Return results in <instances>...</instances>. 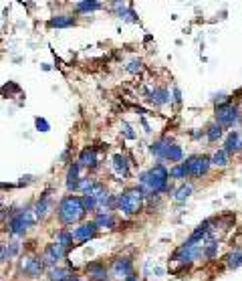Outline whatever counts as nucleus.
Returning <instances> with one entry per match:
<instances>
[{
    "label": "nucleus",
    "instance_id": "4",
    "mask_svg": "<svg viewBox=\"0 0 242 281\" xmlns=\"http://www.w3.org/2000/svg\"><path fill=\"white\" fill-rule=\"evenodd\" d=\"M37 215H35V208H23V210H17L11 221H9V233L15 235V237H23L27 235V231L37 223Z\"/></svg>",
    "mask_w": 242,
    "mask_h": 281
},
{
    "label": "nucleus",
    "instance_id": "11",
    "mask_svg": "<svg viewBox=\"0 0 242 281\" xmlns=\"http://www.w3.org/2000/svg\"><path fill=\"white\" fill-rule=\"evenodd\" d=\"M111 168H113V172H115L121 180L128 178V176H130V170H132V166H130V158L124 156V154H115V156L111 158Z\"/></svg>",
    "mask_w": 242,
    "mask_h": 281
},
{
    "label": "nucleus",
    "instance_id": "6",
    "mask_svg": "<svg viewBox=\"0 0 242 281\" xmlns=\"http://www.w3.org/2000/svg\"><path fill=\"white\" fill-rule=\"evenodd\" d=\"M186 168H188V174L190 178H202L210 172L212 168V162H210V156H190L186 162Z\"/></svg>",
    "mask_w": 242,
    "mask_h": 281
},
{
    "label": "nucleus",
    "instance_id": "30",
    "mask_svg": "<svg viewBox=\"0 0 242 281\" xmlns=\"http://www.w3.org/2000/svg\"><path fill=\"white\" fill-rule=\"evenodd\" d=\"M226 265L230 269H238L242 265V249H234L226 255Z\"/></svg>",
    "mask_w": 242,
    "mask_h": 281
},
{
    "label": "nucleus",
    "instance_id": "3",
    "mask_svg": "<svg viewBox=\"0 0 242 281\" xmlns=\"http://www.w3.org/2000/svg\"><path fill=\"white\" fill-rule=\"evenodd\" d=\"M144 204H146V194H144V190L140 186L124 190L121 196L117 198V208L124 215H128V217H134V215L142 213Z\"/></svg>",
    "mask_w": 242,
    "mask_h": 281
},
{
    "label": "nucleus",
    "instance_id": "18",
    "mask_svg": "<svg viewBox=\"0 0 242 281\" xmlns=\"http://www.w3.org/2000/svg\"><path fill=\"white\" fill-rule=\"evenodd\" d=\"M101 9H103L101 0H79V3L75 5L77 15H91V13H97Z\"/></svg>",
    "mask_w": 242,
    "mask_h": 281
},
{
    "label": "nucleus",
    "instance_id": "2",
    "mask_svg": "<svg viewBox=\"0 0 242 281\" xmlns=\"http://www.w3.org/2000/svg\"><path fill=\"white\" fill-rule=\"evenodd\" d=\"M85 215H87V210L83 204V196H77V194H69V196L61 198V202L57 206V217L63 225H75Z\"/></svg>",
    "mask_w": 242,
    "mask_h": 281
},
{
    "label": "nucleus",
    "instance_id": "32",
    "mask_svg": "<svg viewBox=\"0 0 242 281\" xmlns=\"http://www.w3.org/2000/svg\"><path fill=\"white\" fill-rule=\"evenodd\" d=\"M121 131H124V135H126L128 139H136V137H138V133L132 129L130 123H121Z\"/></svg>",
    "mask_w": 242,
    "mask_h": 281
},
{
    "label": "nucleus",
    "instance_id": "36",
    "mask_svg": "<svg viewBox=\"0 0 242 281\" xmlns=\"http://www.w3.org/2000/svg\"><path fill=\"white\" fill-rule=\"evenodd\" d=\"M9 259V249L7 245H0V261H7Z\"/></svg>",
    "mask_w": 242,
    "mask_h": 281
},
{
    "label": "nucleus",
    "instance_id": "35",
    "mask_svg": "<svg viewBox=\"0 0 242 281\" xmlns=\"http://www.w3.org/2000/svg\"><path fill=\"white\" fill-rule=\"evenodd\" d=\"M172 95H174L172 99H174L176 103H180V101H182V91H180V87H176V85H174V89H172Z\"/></svg>",
    "mask_w": 242,
    "mask_h": 281
},
{
    "label": "nucleus",
    "instance_id": "25",
    "mask_svg": "<svg viewBox=\"0 0 242 281\" xmlns=\"http://www.w3.org/2000/svg\"><path fill=\"white\" fill-rule=\"evenodd\" d=\"M210 162H212V166H216V168H226V166L230 164V154H228L224 148H220V150H216V152L210 156Z\"/></svg>",
    "mask_w": 242,
    "mask_h": 281
},
{
    "label": "nucleus",
    "instance_id": "12",
    "mask_svg": "<svg viewBox=\"0 0 242 281\" xmlns=\"http://www.w3.org/2000/svg\"><path fill=\"white\" fill-rule=\"evenodd\" d=\"M134 271V263H132V259H128V257H119V259H115L113 261V265H111V273L115 275V277H128L130 273Z\"/></svg>",
    "mask_w": 242,
    "mask_h": 281
},
{
    "label": "nucleus",
    "instance_id": "29",
    "mask_svg": "<svg viewBox=\"0 0 242 281\" xmlns=\"http://www.w3.org/2000/svg\"><path fill=\"white\" fill-rule=\"evenodd\" d=\"M73 241H75V237H73V231H67V229H61V231L57 233V243H59L61 247H65V249H69V247H73Z\"/></svg>",
    "mask_w": 242,
    "mask_h": 281
},
{
    "label": "nucleus",
    "instance_id": "22",
    "mask_svg": "<svg viewBox=\"0 0 242 281\" xmlns=\"http://www.w3.org/2000/svg\"><path fill=\"white\" fill-rule=\"evenodd\" d=\"M164 160H166V162H172V164L182 162V160H184V150H182V146H178V144L170 142V146H168V150H166Z\"/></svg>",
    "mask_w": 242,
    "mask_h": 281
},
{
    "label": "nucleus",
    "instance_id": "31",
    "mask_svg": "<svg viewBox=\"0 0 242 281\" xmlns=\"http://www.w3.org/2000/svg\"><path fill=\"white\" fill-rule=\"evenodd\" d=\"M142 69H144V63H142L140 59H132V61L126 65V71H128V73H132V75L142 73Z\"/></svg>",
    "mask_w": 242,
    "mask_h": 281
},
{
    "label": "nucleus",
    "instance_id": "15",
    "mask_svg": "<svg viewBox=\"0 0 242 281\" xmlns=\"http://www.w3.org/2000/svg\"><path fill=\"white\" fill-rule=\"evenodd\" d=\"M97 231H99V227L95 225V221H93V223H83L81 227H77V229L73 231V237H75L77 241H91V239L97 237Z\"/></svg>",
    "mask_w": 242,
    "mask_h": 281
},
{
    "label": "nucleus",
    "instance_id": "16",
    "mask_svg": "<svg viewBox=\"0 0 242 281\" xmlns=\"http://www.w3.org/2000/svg\"><path fill=\"white\" fill-rule=\"evenodd\" d=\"M47 27L49 29H73V27H77V19L71 15H57V17L49 19Z\"/></svg>",
    "mask_w": 242,
    "mask_h": 281
},
{
    "label": "nucleus",
    "instance_id": "13",
    "mask_svg": "<svg viewBox=\"0 0 242 281\" xmlns=\"http://www.w3.org/2000/svg\"><path fill=\"white\" fill-rule=\"evenodd\" d=\"M224 150H226L230 156L242 152V133H240L238 129H232V131L226 135V139H224Z\"/></svg>",
    "mask_w": 242,
    "mask_h": 281
},
{
    "label": "nucleus",
    "instance_id": "14",
    "mask_svg": "<svg viewBox=\"0 0 242 281\" xmlns=\"http://www.w3.org/2000/svg\"><path fill=\"white\" fill-rule=\"evenodd\" d=\"M67 190L69 192H77L79 190V184H81V166L79 162H73L67 170Z\"/></svg>",
    "mask_w": 242,
    "mask_h": 281
},
{
    "label": "nucleus",
    "instance_id": "33",
    "mask_svg": "<svg viewBox=\"0 0 242 281\" xmlns=\"http://www.w3.org/2000/svg\"><path fill=\"white\" fill-rule=\"evenodd\" d=\"M35 125H37L39 131H49V129H51V123H49L45 117H37V119H35Z\"/></svg>",
    "mask_w": 242,
    "mask_h": 281
},
{
    "label": "nucleus",
    "instance_id": "34",
    "mask_svg": "<svg viewBox=\"0 0 242 281\" xmlns=\"http://www.w3.org/2000/svg\"><path fill=\"white\" fill-rule=\"evenodd\" d=\"M7 249H9V259H13V257L19 253L21 245H19V243H9V245H7Z\"/></svg>",
    "mask_w": 242,
    "mask_h": 281
},
{
    "label": "nucleus",
    "instance_id": "27",
    "mask_svg": "<svg viewBox=\"0 0 242 281\" xmlns=\"http://www.w3.org/2000/svg\"><path fill=\"white\" fill-rule=\"evenodd\" d=\"M170 178H172V180H186V178H190L186 164H184V162L174 164V166L170 168Z\"/></svg>",
    "mask_w": 242,
    "mask_h": 281
},
{
    "label": "nucleus",
    "instance_id": "5",
    "mask_svg": "<svg viewBox=\"0 0 242 281\" xmlns=\"http://www.w3.org/2000/svg\"><path fill=\"white\" fill-rule=\"evenodd\" d=\"M214 119H216V123H220L222 127H234V125L240 121V109H238L232 101H224V103L216 105Z\"/></svg>",
    "mask_w": 242,
    "mask_h": 281
},
{
    "label": "nucleus",
    "instance_id": "10",
    "mask_svg": "<svg viewBox=\"0 0 242 281\" xmlns=\"http://www.w3.org/2000/svg\"><path fill=\"white\" fill-rule=\"evenodd\" d=\"M146 99H148L152 105H156V107L168 105V103L172 101V97H170V91H168L166 87H154V89L146 91Z\"/></svg>",
    "mask_w": 242,
    "mask_h": 281
},
{
    "label": "nucleus",
    "instance_id": "26",
    "mask_svg": "<svg viewBox=\"0 0 242 281\" xmlns=\"http://www.w3.org/2000/svg\"><path fill=\"white\" fill-rule=\"evenodd\" d=\"M73 275L65 267H51L49 269V281H69Z\"/></svg>",
    "mask_w": 242,
    "mask_h": 281
},
{
    "label": "nucleus",
    "instance_id": "38",
    "mask_svg": "<svg viewBox=\"0 0 242 281\" xmlns=\"http://www.w3.org/2000/svg\"><path fill=\"white\" fill-rule=\"evenodd\" d=\"M69 281H81V279H77V277H71V279H69Z\"/></svg>",
    "mask_w": 242,
    "mask_h": 281
},
{
    "label": "nucleus",
    "instance_id": "23",
    "mask_svg": "<svg viewBox=\"0 0 242 281\" xmlns=\"http://www.w3.org/2000/svg\"><path fill=\"white\" fill-rule=\"evenodd\" d=\"M204 133H206V139L208 142H212V144H216L218 139H222L224 137V127L220 125V123H210L206 129H204Z\"/></svg>",
    "mask_w": 242,
    "mask_h": 281
},
{
    "label": "nucleus",
    "instance_id": "24",
    "mask_svg": "<svg viewBox=\"0 0 242 281\" xmlns=\"http://www.w3.org/2000/svg\"><path fill=\"white\" fill-rule=\"evenodd\" d=\"M170 142L172 139H168V137H162V139H156V142L150 146V152L158 158V160H164V156H166V150H168V146H170Z\"/></svg>",
    "mask_w": 242,
    "mask_h": 281
},
{
    "label": "nucleus",
    "instance_id": "9",
    "mask_svg": "<svg viewBox=\"0 0 242 281\" xmlns=\"http://www.w3.org/2000/svg\"><path fill=\"white\" fill-rule=\"evenodd\" d=\"M65 255H67V249H65V247H61V245L55 241V243L47 245L45 255H43V261H45V265H53V267H55L61 259H65Z\"/></svg>",
    "mask_w": 242,
    "mask_h": 281
},
{
    "label": "nucleus",
    "instance_id": "8",
    "mask_svg": "<svg viewBox=\"0 0 242 281\" xmlns=\"http://www.w3.org/2000/svg\"><path fill=\"white\" fill-rule=\"evenodd\" d=\"M21 269L25 271V275L29 277H41L45 273V261L41 257H35V255H29L21 261Z\"/></svg>",
    "mask_w": 242,
    "mask_h": 281
},
{
    "label": "nucleus",
    "instance_id": "20",
    "mask_svg": "<svg viewBox=\"0 0 242 281\" xmlns=\"http://www.w3.org/2000/svg\"><path fill=\"white\" fill-rule=\"evenodd\" d=\"M33 208H35L37 219H45V217L49 215V210H51V194H49V192H45V194L37 200V204H35Z\"/></svg>",
    "mask_w": 242,
    "mask_h": 281
},
{
    "label": "nucleus",
    "instance_id": "19",
    "mask_svg": "<svg viewBox=\"0 0 242 281\" xmlns=\"http://www.w3.org/2000/svg\"><path fill=\"white\" fill-rule=\"evenodd\" d=\"M87 275L91 281H107L109 275H107V269L103 263H89L87 265Z\"/></svg>",
    "mask_w": 242,
    "mask_h": 281
},
{
    "label": "nucleus",
    "instance_id": "28",
    "mask_svg": "<svg viewBox=\"0 0 242 281\" xmlns=\"http://www.w3.org/2000/svg\"><path fill=\"white\" fill-rule=\"evenodd\" d=\"M192 192H194V186L192 184H182V186H178L174 190V200L176 202H186L192 196Z\"/></svg>",
    "mask_w": 242,
    "mask_h": 281
},
{
    "label": "nucleus",
    "instance_id": "37",
    "mask_svg": "<svg viewBox=\"0 0 242 281\" xmlns=\"http://www.w3.org/2000/svg\"><path fill=\"white\" fill-rule=\"evenodd\" d=\"M124 281H138V275H134V273H130V275H128V277H126Z\"/></svg>",
    "mask_w": 242,
    "mask_h": 281
},
{
    "label": "nucleus",
    "instance_id": "1",
    "mask_svg": "<svg viewBox=\"0 0 242 281\" xmlns=\"http://www.w3.org/2000/svg\"><path fill=\"white\" fill-rule=\"evenodd\" d=\"M140 188L144 190L146 196H160L164 192H174L170 186V170L162 162H156L148 172L140 176Z\"/></svg>",
    "mask_w": 242,
    "mask_h": 281
},
{
    "label": "nucleus",
    "instance_id": "7",
    "mask_svg": "<svg viewBox=\"0 0 242 281\" xmlns=\"http://www.w3.org/2000/svg\"><path fill=\"white\" fill-rule=\"evenodd\" d=\"M109 11L113 17L126 21V23H138L136 13L126 5V0H109Z\"/></svg>",
    "mask_w": 242,
    "mask_h": 281
},
{
    "label": "nucleus",
    "instance_id": "21",
    "mask_svg": "<svg viewBox=\"0 0 242 281\" xmlns=\"http://www.w3.org/2000/svg\"><path fill=\"white\" fill-rule=\"evenodd\" d=\"M115 223H117V221H115V217H113L111 210H99L97 217H95V225H97L99 229H113Z\"/></svg>",
    "mask_w": 242,
    "mask_h": 281
},
{
    "label": "nucleus",
    "instance_id": "17",
    "mask_svg": "<svg viewBox=\"0 0 242 281\" xmlns=\"http://www.w3.org/2000/svg\"><path fill=\"white\" fill-rule=\"evenodd\" d=\"M79 166L81 168H89V170H93V168H97V164H99V158H97V150L95 148H85V150H81V154H79Z\"/></svg>",
    "mask_w": 242,
    "mask_h": 281
}]
</instances>
